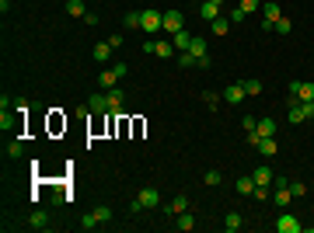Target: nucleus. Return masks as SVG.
I'll use <instances>...</instances> for the list:
<instances>
[{"label":"nucleus","instance_id":"nucleus-12","mask_svg":"<svg viewBox=\"0 0 314 233\" xmlns=\"http://www.w3.org/2000/svg\"><path fill=\"white\" fill-rule=\"evenodd\" d=\"M98 87H101V91H112V87H119V73L112 70V66H108V70L98 77Z\"/></svg>","mask_w":314,"mask_h":233},{"label":"nucleus","instance_id":"nucleus-29","mask_svg":"<svg viewBox=\"0 0 314 233\" xmlns=\"http://www.w3.org/2000/svg\"><path fill=\"white\" fill-rule=\"evenodd\" d=\"M80 226H84V230H95V226H101V223H98V216H95V213H84V216H80Z\"/></svg>","mask_w":314,"mask_h":233},{"label":"nucleus","instance_id":"nucleus-34","mask_svg":"<svg viewBox=\"0 0 314 233\" xmlns=\"http://www.w3.org/2000/svg\"><path fill=\"white\" fill-rule=\"evenodd\" d=\"M237 7H241L244 14H252V11H258V0H237Z\"/></svg>","mask_w":314,"mask_h":233},{"label":"nucleus","instance_id":"nucleus-10","mask_svg":"<svg viewBox=\"0 0 314 233\" xmlns=\"http://www.w3.org/2000/svg\"><path fill=\"white\" fill-rule=\"evenodd\" d=\"M255 150H258L262 157H276V153H279V143H276L273 136H262V139H258V146H255Z\"/></svg>","mask_w":314,"mask_h":233},{"label":"nucleus","instance_id":"nucleus-32","mask_svg":"<svg viewBox=\"0 0 314 233\" xmlns=\"http://www.w3.org/2000/svg\"><path fill=\"white\" fill-rule=\"evenodd\" d=\"M95 216H98V223H112V209H108V205H98Z\"/></svg>","mask_w":314,"mask_h":233},{"label":"nucleus","instance_id":"nucleus-37","mask_svg":"<svg viewBox=\"0 0 314 233\" xmlns=\"http://www.w3.org/2000/svg\"><path fill=\"white\" fill-rule=\"evenodd\" d=\"M220 181H223V174H220V171H206V185H210V188H213V185H220Z\"/></svg>","mask_w":314,"mask_h":233},{"label":"nucleus","instance_id":"nucleus-31","mask_svg":"<svg viewBox=\"0 0 314 233\" xmlns=\"http://www.w3.org/2000/svg\"><path fill=\"white\" fill-rule=\"evenodd\" d=\"M276 32H279V35H290V32H294V24H290V18H286V14L276 21Z\"/></svg>","mask_w":314,"mask_h":233},{"label":"nucleus","instance_id":"nucleus-16","mask_svg":"<svg viewBox=\"0 0 314 233\" xmlns=\"http://www.w3.org/2000/svg\"><path fill=\"white\" fill-rule=\"evenodd\" d=\"M199 14H203V21H216V18H220V4H213V0H206V4L199 7Z\"/></svg>","mask_w":314,"mask_h":233},{"label":"nucleus","instance_id":"nucleus-39","mask_svg":"<svg viewBox=\"0 0 314 233\" xmlns=\"http://www.w3.org/2000/svg\"><path fill=\"white\" fill-rule=\"evenodd\" d=\"M11 125H14V118H11V112H0V129H4V133H7V129H11Z\"/></svg>","mask_w":314,"mask_h":233},{"label":"nucleus","instance_id":"nucleus-33","mask_svg":"<svg viewBox=\"0 0 314 233\" xmlns=\"http://www.w3.org/2000/svg\"><path fill=\"white\" fill-rule=\"evenodd\" d=\"M203 101H206L210 108H216V105H220V94H216V91H203Z\"/></svg>","mask_w":314,"mask_h":233},{"label":"nucleus","instance_id":"nucleus-41","mask_svg":"<svg viewBox=\"0 0 314 233\" xmlns=\"http://www.w3.org/2000/svg\"><path fill=\"white\" fill-rule=\"evenodd\" d=\"M126 28H140V14H137V11L126 14Z\"/></svg>","mask_w":314,"mask_h":233},{"label":"nucleus","instance_id":"nucleus-35","mask_svg":"<svg viewBox=\"0 0 314 233\" xmlns=\"http://www.w3.org/2000/svg\"><path fill=\"white\" fill-rule=\"evenodd\" d=\"M178 66H196V56L192 53H178Z\"/></svg>","mask_w":314,"mask_h":233},{"label":"nucleus","instance_id":"nucleus-19","mask_svg":"<svg viewBox=\"0 0 314 233\" xmlns=\"http://www.w3.org/2000/svg\"><path fill=\"white\" fill-rule=\"evenodd\" d=\"M255 133L258 136H276V118H258Z\"/></svg>","mask_w":314,"mask_h":233},{"label":"nucleus","instance_id":"nucleus-27","mask_svg":"<svg viewBox=\"0 0 314 233\" xmlns=\"http://www.w3.org/2000/svg\"><path fill=\"white\" fill-rule=\"evenodd\" d=\"M297 97H300V101H314V84L300 80V91H297Z\"/></svg>","mask_w":314,"mask_h":233},{"label":"nucleus","instance_id":"nucleus-30","mask_svg":"<svg viewBox=\"0 0 314 233\" xmlns=\"http://www.w3.org/2000/svg\"><path fill=\"white\" fill-rule=\"evenodd\" d=\"M252 198H258V202L273 198V192H269V185H255V192H252Z\"/></svg>","mask_w":314,"mask_h":233},{"label":"nucleus","instance_id":"nucleus-45","mask_svg":"<svg viewBox=\"0 0 314 233\" xmlns=\"http://www.w3.org/2000/svg\"><path fill=\"white\" fill-rule=\"evenodd\" d=\"M105 42H108L112 49H119V45H122V35H119V32H116V35H108V39H105Z\"/></svg>","mask_w":314,"mask_h":233},{"label":"nucleus","instance_id":"nucleus-24","mask_svg":"<svg viewBox=\"0 0 314 233\" xmlns=\"http://www.w3.org/2000/svg\"><path fill=\"white\" fill-rule=\"evenodd\" d=\"M241 87H244V94H248V97L262 94V84H258V80H241Z\"/></svg>","mask_w":314,"mask_h":233},{"label":"nucleus","instance_id":"nucleus-40","mask_svg":"<svg viewBox=\"0 0 314 233\" xmlns=\"http://www.w3.org/2000/svg\"><path fill=\"white\" fill-rule=\"evenodd\" d=\"M241 125H244V133H252V129L258 125V118L255 115H244V118H241Z\"/></svg>","mask_w":314,"mask_h":233},{"label":"nucleus","instance_id":"nucleus-17","mask_svg":"<svg viewBox=\"0 0 314 233\" xmlns=\"http://www.w3.org/2000/svg\"><path fill=\"white\" fill-rule=\"evenodd\" d=\"M28 226H32V230H46V226H49V216L42 213V209H35V213L28 216Z\"/></svg>","mask_w":314,"mask_h":233},{"label":"nucleus","instance_id":"nucleus-25","mask_svg":"<svg viewBox=\"0 0 314 233\" xmlns=\"http://www.w3.org/2000/svg\"><path fill=\"white\" fill-rule=\"evenodd\" d=\"M252 177H255V185H273V171L269 167H258Z\"/></svg>","mask_w":314,"mask_h":233},{"label":"nucleus","instance_id":"nucleus-2","mask_svg":"<svg viewBox=\"0 0 314 233\" xmlns=\"http://www.w3.org/2000/svg\"><path fill=\"white\" fill-rule=\"evenodd\" d=\"M161 28L168 32V35H175L185 28V18H182V11H164V18H161Z\"/></svg>","mask_w":314,"mask_h":233},{"label":"nucleus","instance_id":"nucleus-26","mask_svg":"<svg viewBox=\"0 0 314 233\" xmlns=\"http://www.w3.org/2000/svg\"><path fill=\"white\" fill-rule=\"evenodd\" d=\"M223 230H227V233L241 230V216H237V213H227V219H223Z\"/></svg>","mask_w":314,"mask_h":233},{"label":"nucleus","instance_id":"nucleus-38","mask_svg":"<svg viewBox=\"0 0 314 233\" xmlns=\"http://www.w3.org/2000/svg\"><path fill=\"white\" fill-rule=\"evenodd\" d=\"M290 195H294V198H300V195H307V188H304V181H294V185H290Z\"/></svg>","mask_w":314,"mask_h":233},{"label":"nucleus","instance_id":"nucleus-43","mask_svg":"<svg viewBox=\"0 0 314 233\" xmlns=\"http://www.w3.org/2000/svg\"><path fill=\"white\" fill-rule=\"evenodd\" d=\"M14 112H18V115H28V101H25V97L14 101Z\"/></svg>","mask_w":314,"mask_h":233},{"label":"nucleus","instance_id":"nucleus-3","mask_svg":"<svg viewBox=\"0 0 314 233\" xmlns=\"http://www.w3.org/2000/svg\"><path fill=\"white\" fill-rule=\"evenodd\" d=\"M304 230V223L297 219V216H290L286 209H283V216L276 219V233H300Z\"/></svg>","mask_w":314,"mask_h":233},{"label":"nucleus","instance_id":"nucleus-36","mask_svg":"<svg viewBox=\"0 0 314 233\" xmlns=\"http://www.w3.org/2000/svg\"><path fill=\"white\" fill-rule=\"evenodd\" d=\"M21 150H25V146H21V139H11V146H7V157H21Z\"/></svg>","mask_w":314,"mask_h":233},{"label":"nucleus","instance_id":"nucleus-13","mask_svg":"<svg viewBox=\"0 0 314 233\" xmlns=\"http://www.w3.org/2000/svg\"><path fill=\"white\" fill-rule=\"evenodd\" d=\"M175 226H178L182 233H189L192 226H196V216L189 213V209H185V213H178V216H175Z\"/></svg>","mask_w":314,"mask_h":233},{"label":"nucleus","instance_id":"nucleus-18","mask_svg":"<svg viewBox=\"0 0 314 233\" xmlns=\"http://www.w3.org/2000/svg\"><path fill=\"white\" fill-rule=\"evenodd\" d=\"M105 94H108V112H122V91H119V87H112V91H105Z\"/></svg>","mask_w":314,"mask_h":233},{"label":"nucleus","instance_id":"nucleus-7","mask_svg":"<svg viewBox=\"0 0 314 233\" xmlns=\"http://www.w3.org/2000/svg\"><path fill=\"white\" fill-rule=\"evenodd\" d=\"M185 209H189V198H185V195H175L171 202H164V213L171 216V219H175L178 213H185Z\"/></svg>","mask_w":314,"mask_h":233},{"label":"nucleus","instance_id":"nucleus-9","mask_svg":"<svg viewBox=\"0 0 314 233\" xmlns=\"http://www.w3.org/2000/svg\"><path fill=\"white\" fill-rule=\"evenodd\" d=\"M171 39H175V53H189V45H192V39H196V35L182 28V32H175V35H171Z\"/></svg>","mask_w":314,"mask_h":233},{"label":"nucleus","instance_id":"nucleus-22","mask_svg":"<svg viewBox=\"0 0 314 233\" xmlns=\"http://www.w3.org/2000/svg\"><path fill=\"white\" fill-rule=\"evenodd\" d=\"M286 122H290V125H300V122H307L304 108H300V105H297V108H286Z\"/></svg>","mask_w":314,"mask_h":233},{"label":"nucleus","instance_id":"nucleus-15","mask_svg":"<svg viewBox=\"0 0 314 233\" xmlns=\"http://www.w3.org/2000/svg\"><path fill=\"white\" fill-rule=\"evenodd\" d=\"M273 202L279 205V209H286V205L294 202V195H290V185H286V188H276V192H273Z\"/></svg>","mask_w":314,"mask_h":233},{"label":"nucleus","instance_id":"nucleus-14","mask_svg":"<svg viewBox=\"0 0 314 233\" xmlns=\"http://www.w3.org/2000/svg\"><path fill=\"white\" fill-rule=\"evenodd\" d=\"M244 87H241V84H231V87H227V91H223V101H231V105H237V101H244Z\"/></svg>","mask_w":314,"mask_h":233},{"label":"nucleus","instance_id":"nucleus-21","mask_svg":"<svg viewBox=\"0 0 314 233\" xmlns=\"http://www.w3.org/2000/svg\"><path fill=\"white\" fill-rule=\"evenodd\" d=\"M66 14H70V18H84V14H87L84 0H66Z\"/></svg>","mask_w":314,"mask_h":233},{"label":"nucleus","instance_id":"nucleus-23","mask_svg":"<svg viewBox=\"0 0 314 233\" xmlns=\"http://www.w3.org/2000/svg\"><path fill=\"white\" fill-rule=\"evenodd\" d=\"M210 28H213V35H227V32H231V18H216V21H210Z\"/></svg>","mask_w":314,"mask_h":233},{"label":"nucleus","instance_id":"nucleus-6","mask_svg":"<svg viewBox=\"0 0 314 233\" xmlns=\"http://www.w3.org/2000/svg\"><path fill=\"white\" fill-rule=\"evenodd\" d=\"M137 198H140L143 209H157V205H161V192H157V188H143Z\"/></svg>","mask_w":314,"mask_h":233},{"label":"nucleus","instance_id":"nucleus-5","mask_svg":"<svg viewBox=\"0 0 314 233\" xmlns=\"http://www.w3.org/2000/svg\"><path fill=\"white\" fill-rule=\"evenodd\" d=\"M87 112H95V115H108V94H105V91L91 94V101H87Z\"/></svg>","mask_w":314,"mask_h":233},{"label":"nucleus","instance_id":"nucleus-11","mask_svg":"<svg viewBox=\"0 0 314 233\" xmlns=\"http://www.w3.org/2000/svg\"><path fill=\"white\" fill-rule=\"evenodd\" d=\"M154 56L157 59H171V56H175V42H168V39L154 42Z\"/></svg>","mask_w":314,"mask_h":233},{"label":"nucleus","instance_id":"nucleus-44","mask_svg":"<svg viewBox=\"0 0 314 233\" xmlns=\"http://www.w3.org/2000/svg\"><path fill=\"white\" fill-rule=\"evenodd\" d=\"M84 24H87V28H95V24H98V14H95V11H87V14H84Z\"/></svg>","mask_w":314,"mask_h":233},{"label":"nucleus","instance_id":"nucleus-1","mask_svg":"<svg viewBox=\"0 0 314 233\" xmlns=\"http://www.w3.org/2000/svg\"><path fill=\"white\" fill-rule=\"evenodd\" d=\"M161 18H164V11H140V28L147 32V39L157 35V32H164V28H161Z\"/></svg>","mask_w":314,"mask_h":233},{"label":"nucleus","instance_id":"nucleus-4","mask_svg":"<svg viewBox=\"0 0 314 233\" xmlns=\"http://www.w3.org/2000/svg\"><path fill=\"white\" fill-rule=\"evenodd\" d=\"M189 53L196 56V66H203V70L210 66V53H206V42H203V39H192V45H189Z\"/></svg>","mask_w":314,"mask_h":233},{"label":"nucleus","instance_id":"nucleus-47","mask_svg":"<svg viewBox=\"0 0 314 233\" xmlns=\"http://www.w3.org/2000/svg\"><path fill=\"white\" fill-rule=\"evenodd\" d=\"M129 213H133V216H140V213H143V205H140V198H133V202H129Z\"/></svg>","mask_w":314,"mask_h":233},{"label":"nucleus","instance_id":"nucleus-46","mask_svg":"<svg viewBox=\"0 0 314 233\" xmlns=\"http://www.w3.org/2000/svg\"><path fill=\"white\" fill-rule=\"evenodd\" d=\"M112 70H116V73H119V80H122V77H126V73H129V66H126V63H116Z\"/></svg>","mask_w":314,"mask_h":233},{"label":"nucleus","instance_id":"nucleus-8","mask_svg":"<svg viewBox=\"0 0 314 233\" xmlns=\"http://www.w3.org/2000/svg\"><path fill=\"white\" fill-rule=\"evenodd\" d=\"M262 18H265V21H273V24H276V21L283 18V7H279L276 0H265V4H262Z\"/></svg>","mask_w":314,"mask_h":233},{"label":"nucleus","instance_id":"nucleus-20","mask_svg":"<svg viewBox=\"0 0 314 233\" xmlns=\"http://www.w3.org/2000/svg\"><path fill=\"white\" fill-rule=\"evenodd\" d=\"M91 56L98 59V63H108V59H112V45H108V42H98V45H95V53H91Z\"/></svg>","mask_w":314,"mask_h":233},{"label":"nucleus","instance_id":"nucleus-48","mask_svg":"<svg viewBox=\"0 0 314 233\" xmlns=\"http://www.w3.org/2000/svg\"><path fill=\"white\" fill-rule=\"evenodd\" d=\"M213 4H220V7H223V4H227V0H213Z\"/></svg>","mask_w":314,"mask_h":233},{"label":"nucleus","instance_id":"nucleus-28","mask_svg":"<svg viewBox=\"0 0 314 233\" xmlns=\"http://www.w3.org/2000/svg\"><path fill=\"white\" fill-rule=\"evenodd\" d=\"M237 192L252 195V192H255V177H237Z\"/></svg>","mask_w":314,"mask_h":233},{"label":"nucleus","instance_id":"nucleus-42","mask_svg":"<svg viewBox=\"0 0 314 233\" xmlns=\"http://www.w3.org/2000/svg\"><path fill=\"white\" fill-rule=\"evenodd\" d=\"M248 18V14H244V11H241V7H234V11H231V24H241V21Z\"/></svg>","mask_w":314,"mask_h":233}]
</instances>
